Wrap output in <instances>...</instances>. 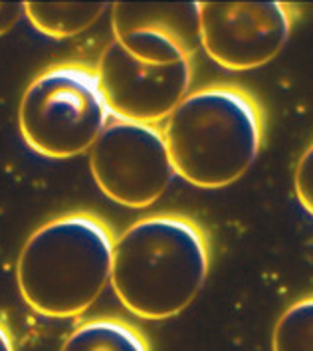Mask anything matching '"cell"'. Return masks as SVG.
Segmentation results:
<instances>
[{
    "instance_id": "6da1fadb",
    "label": "cell",
    "mask_w": 313,
    "mask_h": 351,
    "mask_svg": "<svg viewBox=\"0 0 313 351\" xmlns=\"http://www.w3.org/2000/svg\"><path fill=\"white\" fill-rule=\"evenodd\" d=\"M210 268L208 237L183 215L133 222L113 242L111 288L131 314L168 319L192 304Z\"/></svg>"
},
{
    "instance_id": "7a4b0ae2",
    "label": "cell",
    "mask_w": 313,
    "mask_h": 351,
    "mask_svg": "<svg viewBox=\"0 0 313 351\" xmlns=\"http://www.w3.org/2000/svg\"><path fill=\"white\" fill-rule=\"evenodd\" d=\"M161 130L177 177L222 189L254 165L264 143V111L250 92L214 84L188 93Z\"/></svg>"
},
{
    "instance_id": "3957f363",
    "label": "cell",
    "mask_w": 313,
    "mask_h": 351,
    "mask_svg": "<svg viewBox=\"0 0 313 351\" xmlns=\"http://www.w3.org/2000/svg\"><path fill=\"white\" fill-rule=\"evenodd\" d=\"M113 242L110 226L90 213L42 224L20 250L22 300L46 317L82 315L111 282Z\"/></svg>"
},
{
    "instance_id": "277c9868",
    "label": "cell",
    "mask_w": 313,
    "mask_h": 351,
    "mask_svg": "<svg viewBox=\"0 0 313 351\" xmlns=\"http://www.w3.org/2000/svg\"><path fill=\"white\" fill-rule=\"evenodd\" d=\"M110 110L95 68L58 64L30 82L18 108L26 145L48 159H72L90 151L110 123Z\"/></svg>"
},
{
    "instance_id": "5b68a950",
    "label": "cell",
    "mask_w": 313,
    "mask_h": 351,
    "mask_svg": "<svg viewBox=\"0 0 313 351\" xmlns=\"http://www.w3.org/2000/svg\"><path fill=\"white\" fill-rule=\"evenodd\" d=\"M90 151L95 185L127 208L151 206L177 177L159 125L113 117Z\"/></svg>"
},
{
    "instance_id": "8992f818",
    "label": "cell",
    "mask_w": 313,
    "mask_h": 351,
    "mask_svg": "<svg viewBox=\"0 0 313 351\" xmlns=\"http://www.w3.org/2000/svg\"><path fill=\"white\" fill-rule=\"evenodd\" d=\"M199 38L204 52L234 72L272 62L294 28L288 2H197Z\"/></svg>"
},
{
    "instance_id": "52a82bcc",
    "label": "cell",
    "mask_w": 313,
    "mask_h": 351,
    "mask_svg": "<svg viewBox=\"0 0 313 351\" xmlns=\"http://www.w3.org/2000/svg\"><path fill=\"white\" fill-rule=\"evenodd\" d=\"M95 75L111 117L159 125L188 95L192 60L145 62L113 40L99 56Z\"/></svg>"
},
{
    "instance_id": "ba28073f",
    "label": "cell",
    "mask_w": 313,
    "mask_h": 351,
    "mask_svg": "<svg viewBox=\"0 0 313 351\" xmlns=\"http://www.w3.org/2000/svg\"><path fill=\"white\" fill-rule=\"evenodd\" d=\"M195 8L197 2L190 6L117 2L113 6V34L129 54L145 62L192 60V34L184 32L181 19Z\"/></svg>"
},
{
    "instance_id": "9c48e42d",
    "label": "cell",
    "mask_w": 313,
    "mask_h": 351,
    "mask_svg": "<svg viewBox=\"0 0 313 351\" xmlns=\"http://www.w3.org/2000/svg\"><path fill=\"white\" fill-rule=\"evenodd\" d=\"M105 2H26V19L50 38H72L105 12Z\"/></svg>"
},
{
    "instance_id": "30bf717a",
    "label": "cell",
    "mask_w": 313,
    "mask_h": 351,
    "mask_svg": "<svg viewBox=\"0 0 313 351\" xmlns=\"http://www.w3.org/2000/svg\"><path fill=\"white\" fill-rule=\"evenodd\" d=\"M60 351H149L147 341L133 326L99 317L77 326L66 337Z\"/></svg>"
},
{
    "instance_id": "8fae6325",
    "label": "cell",
    "mask_w": 313,
    "mask_h": 351,
    "mask_svg": "<svg viewBox=\"0 0 313 351\" xmlns=\"http://www.w3.org/2000/svg\"><path fill=\"white\" fill-rule=\"evenodd\" d=\"M272 351H313V296L295 302L279 315Z\"/></svg>"
},
{
    "instance_id": "7c38bea8",
    "label": "cell",
    "mask_w": 313,
    "mask_h": 351,
    "mask_svg": "<svg viewBox=\"0 0 313 351\" xmlns=\"http://www.w3.org/2000/svg\"><path fill=\"white\" fill-rule=\"evenodd\" d=\"M294 186L297 201L313 217V143L303 151L295 167Z\"/></svg>"
},
{
    "instance_id": "4fadbf2b",
    "label": "cell",
    "mask_w": 313,
    "mask_h": 351,
    "mask_svg": "<svg viewBox=\"0 0 313 351\" xmlns=\"http://www.w3.org/2000/svg\"><path fill=\"white\" fill-rule=\"evenodd\" d=\"M26 16V2H0V36Z\"/></svg>"
},
{
    "instance_id": "5bb4252c",
    "label": "cell",
    "mask_w": 313,
    "mask_h": 351,
    "mask_svg": "<svg viewBox=\"0 0 313 351\" xmlns=\"http://www.w3.org/2000/svg\"><path fill=\"white\" fill-rule=\"evenodd\" d=\"M0 351H14V341L12 335L6 330V326L0 322Z\"/></svg>"
}]
</instances>
